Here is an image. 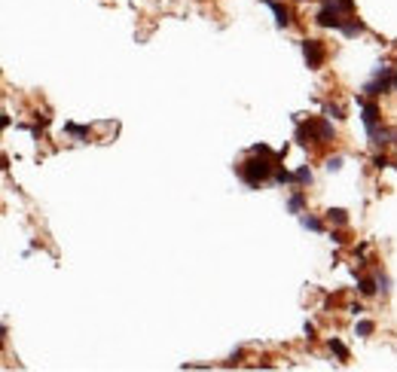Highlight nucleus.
<instances>
[{
    "instance_id": "obj_1",
    "label": "nucleus",
    "mask_w": 397,
    "mask_h": 372,
    "mask_svg": "<svg viewBox=\"0 0 397 372\" xmlns=\"http://www.w3.org/2000/svg\"><path fill=\"white\" fill-rule=\"evenodd\" d=\"M275 168H278V162H275V159L260 156V153H251V159L239 165V177H242L251 189H260L266 180H272Z\"/></svg>"
},
{
    "instance_id": "obj_2",
    "label": "nucleus",
    "mask_w": 397,
    "mask_h": 372,
    "mask_svg": "<svg viewBox=\"0 0 397 372\" xmlns=\"http://www.w3.org/2000/svg\"><path fill=\"white\" fill-rule=\"evenodd\" d=\"M297 122V144L300 147H309V144H327L333 140V119H318V116H309V119H294Z\"/></svg>"
},
{
    "instance_id": "obj_3",
    "label": "nucleus",
    "mask_w": 397,
    "mask_h": 372,
    "mask_svg": "<svg viewBox=\"0 0 397 372\" xmlns=\"http://www.w3.org/2000/svg\"><path fill=\"white\" fill-rule=\"evenodd\" d=\"M391 89H394V67H385V64H379V67L373 70L370 82L364 85L367 98H379V95H385V92H391Z\"/></svg>"
},
{
    "instance_id": "obj_4",
    "label": "nucleus",
    "mask_w": 397,
    "mask_h": 372,
    "mask_svg": "<svg viewBox=\"0 0 397 372\" xmlns=\"http://www.w3.org/2000/svg\"><path fill=\"white\" fill-rule=\"evenodd\" d=\"M300 46H303V58H306V64H309L312 70H318V67L324 64V58H327L324 43L315 40V37H309V40H300Z\"/></svg>"
},
{
    "instance_id": "obj_5",
    "label": "nucleus",
    "mask_w": 397,
    "mask_h": 372,
    "mask_svg": "<svg viewBox=\"0 0 397 372\" xmlns=\"http://www.w3.org/2000/svg\"><path fill=\"white\" fill-rule=\"evenodd\" d=\"M367 134H370V144L376 147V150H385L388 144H394V134L379 122V125H373V128H367Z\"/></svg>"
},
{
    "instance_id": "obj_6",
    "label": "nucleus",
    "mask_w": 397,
    "mask_h": 372,
    "mask_svg": "<svg viewBox=\"0 0 397 372\" xmlns=\"http://www.w3.org/2000/svg\"><path fill=\"white\" fill-rule=\"evenodd\" d=\"M266 6L272 9V15H275V24L284 31V27H290L294 24V18H290V9L281 3V0H266Z\"/></svg>"
},
{
    "instance_id": "obj_7",
    "label": "nucleus",
    "mask_w": 397,
    "mask_h": 372,
    "mask_svg": "<svg viewBox=\"0 0 397 372\" xmlns=\"http://www.w3.org/2000/svg\"><path fill=\"white\" fill-rule=\"evenodd\" d=\"M339 34H342V37H358V34H364V21H358V18H342Z\"/></svg>"
},
{
    "instance_id": "obj_8",
    "label": "nucleus",
    "mask_w": 397,
    "mask_h": 372,
    "mask_svg": "<svg viewBox=\"0 0 397 372\" xmlns=\"http://www.w3.org/2000/svg\"><path fill=\"white\" fill-rule=\"evenodd\" d=\"M303 208H306V192L297 189V192L287 198V211H290V214H303Z\"/></svg>"
},
{
    "instance_id": "obj_9",
    "label": "nucleus",
    "mask_w": 397,
    "mask_h": 372,
    "mask_svg": "<svg viewBox=\"0 0 397 372\" xmlns=\"http://www.w3.org/2000/svg\"><path fill=\"white\" fill-rule=\"evenodd\" d=\"M300 226L309 229V232H324V220H321V217H312V214H303V217H300Z\"/></svg>"
},
{
    "instance_id": "obj_10",
    "label": "nucleus",
    "mask_w": 397,
    "mask_h": 372,
    "mask_svg": "<svg viewBox=\"0 0 397 372\" xmlns=\"http://www.w3.org/2000/svg\"><path fill=\"white\" fill-rule=\"evenodd\" d=\"M358 290H361V296H376V293H379V281H376V278H361V281H358Z\"/></svg>"
},
{
    "instance_id": "obj_11",
    "label": "nucleus",
    "mask_w": 397,
    "mask_h": 372,
    "mask_svg": "<svg viewBox=\"0 0 397 372\" xmlns=\"http://www.w3.org/2000/svg\"><path fill=\"white\" fill-rule=\"evenodd\" d=\"M327 223H333V226H346V223H349V211H342V208H330V211H327Z\"/></svg>"
},
{
    "instance_id": "obj_12",
    "label": "nucleus",
    "mask_w": 397,
    "mask_h": 372,
    "mask_svg": "<svg viewBox=\"0 0 397 372\" xmlns=\"http://www.w3.org/2000/svg\"><path fill=\"white\" fill-rule=\"evenodd\" d=\"M64 131H67L70 137H76V140H83V137H89V125H76V122H64Z\"/></svg>"
},
{
    "instance_id": "obj_13",
    "label": "nucleus",
    "mask_w": 397,
    "mask_h": 372,
    "mask_svg": "<svg viewBox=\"0 0 397 372\" xmlns=\"http://www.w3.org/2000/svg\"><path fill=\"white\" fill-rule=\"evenodd\" d=\"M327 345H330V351H333V354L339 357V363H349V348H346V345H342L339 339H330Z\"/></svg>"
},
{
    "instance_id": "obj_14",
    "label": "nucleus",
    "mask_w": 397,
    "mask_h": 372,
    "mask_svg": "<svg viewBox=\"0 0 397 372\" xmlns=\"http://www.w3.org/2000/svg\"><path fill=\"white\" fill-rule=\"evenodd\" d=\"M355 333H358L361 339H367V336H373V333H376V324H373V321H358Z\"/></svg>"
},
{
    "instance_id": "obj_15",
    "label": "nucleus",
    "mask_w": 397,
    "mask_h": 372,
    "mask_svg": "<svg viewBox=\"0 0 397 372\" xmlns=\"http://www.w3.org/2000/svg\"><path fill=\"white\" fill-rule=\"evenodd\" d=\"M272 180H275V183H281V186H284V183H297V177H294L290 171H284V168H275Z\"/></svg>"
},
{
    "instance_id": "obj_16",
    "label": "nucleus",
    "mask_w": 397,
    "mask_h": 372,
    "mask_svg": "<svg viewBox=\"0 0 397 372\" xmlns=\"http://www.w3.org/2000/svg\"><path fill=\"white\" fill-rule=\"evenodd\" d=\"M324 113H327V119H346V113H342V107L339 104H324Z\"/></svg>"
},
{
    "instance_id": "obj_17",
    "label": "nucleus",
    "mask_w": 397,
    "mask_h": 372,
    "mask_svg": "<svg viewBox=\"0 0 397 372\" xmlns=\"http://www.w3.org/2000/svg\"><path fill=\"white\" fill-rule=\"evenodd\" d=\"M294 177H297V183H312V168H309V165H300V168L294 171Z\"/></svg>"
},
{
    "instance_id": "obj_18",
    "label": "nucleus",
    "mask_w": 397,
    "mask_h": 372,
    "mask_svg": "<svg viewBox=\"0 0 397 372\" xmlns=\"http://www.w3.org/2000/svg\"><path fill=\"white\" fill-rule=\"evenodd\" d=\"M373 168H379V171L388 168V156H385V153H376V156H373Z\"/></svg>"
},
{
    "instance_id": "obj_19",
    "label": "nucleus",
    "mask_w": 397,
    "mask_h": 372,
    "mask_svg": "<svg viewBox=\"0 0 397 372\" xmlns=\"http://www.w3.org/2000/svg\"><path fill=\"white\" fill-rule=\"evenodd\" d=\"M376 281H379V290H382V293H391V278H388V275H376Z\"/></svg>"
},
{
    "instance_id": "obj_20",
    "label": "nucleus",
    "mask_w": 397,
    "mask_h": 372,
    "mask_svg": "<svg viewBox=\"0 0 397 372\" xmlns=\"http://www.w3.org/2000/svg\"><path fill=\"white\" fill-rule=\"evenodd\" d=\"M342 168V156H330L327 159V171H339Z\"/></svg>"
},
{
    "instance_id": "obj_21",
    "label": "nucleus",
    "mask_w": 397,
    "mask_h": 372,
    "mask_svg": "<svg viewBox=\"0 0 397 372\" xmlns=\"http://www.w3.org/2000/svg\"><path fill=\"white\" fill-rule=\"evenodd\" d=\"M306 336H309V342L315 339V324H306Z\"/></svg>"
},
{
    "instance_id": "obj_22",
    "label": "nucleus",
    "mask_w": 397,
    "mask_h": 372,
    "mask_svg": "<svg viewBox=\"0 0 397 372\" xmlns=\"http://www.w3.org/2000/svg\"><path fill=\"white\" fill-rule=\"evenodd\" d=\"M394 89H397V64H394Z\"/></svg>"
},
{
    "instance_id": "obj_23",
    "label": "nucleus",
    "mask_w": 397,
    "mask_h": 372,
    "mask_svg": "<svg viewBox=\"0 0 397 372\" xmlns=\"http://www.w3.org/2000/svg\"><path fill=\"white\" fill-rule=\"evenodd\" d=\"M394 144H397V131H394Z\"/></svg>"
},
{
    "instance_id": "obj_24",
    "label": "nucleus",
    "mask_w": 397,
    "mask_h": 372,
    "mask_svg": "<svg viewBox=\"0 0 397 372\" xmlns=\"http://www.w3.org/2000/svg\"><path fill=\"white\" fill-rule=\"evenodd\" d=\"M321 3H327V0H321Z\"/></svg>"
}]
</instances>
